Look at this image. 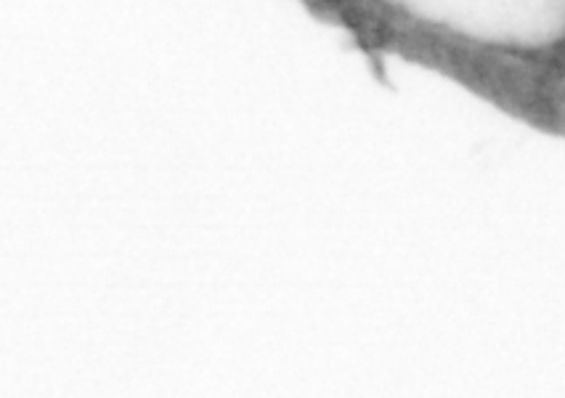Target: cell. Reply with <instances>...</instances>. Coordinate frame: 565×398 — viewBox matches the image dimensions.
<instances>
[{
  "instance_id": "obj_1",
  "label": "cell",
  "mask_w": 565,
  "mask_h": 398,
  "mask_svg": "<svg viewBox=\"0 0 565 398\" xmlns=\"http://www.w3.org/2000/svg\"><path fill=\"white\" fill-rule=\"evenodd\" d=\"M364 54L428 67L515 117L565 45V0H303Z\"/></svg>"
},
{
  "instance_id": "obj_2",
  "label": "cell",
  "mask_w": 565,
  "mask_h": 398,
  "mask_svg": "<svg viewBox=\"0 0 565 398\" xmlns=\"http://www.w3.org/2000/svg\"><path fill=\"white\" fill-rule=\"evenodd\" d=\"M536 130L565 139V49L561 58H557L555 72H552L547 96H544L542 112H539L536 120Z\"/></svg>"
}]
</instances>
